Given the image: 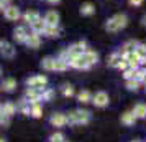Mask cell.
<instances>
[{
    "label": "cell",
    "instance_id": "obj_1",
    "mask_svg": "<svg viewBox=\"0 0 146 142\" xmlns=\"http://www.w3.org/2000/svg\"><path fill=\"white\" fill-rule=\"evenodd\" d=\"M128 25V17L125 13H117L110 17L105 23V30L108 33H117L120 30H123V28Z\"/></svg>",
    "mask_w": 146,
    "mask_h": 142
},
{
    "label": "cell",
    "instance_id": "obj_2",
    "mask_svg": "<svg viewBox=\"0 0 146 142\" xmlns=\"http://www.w3.org/2000/svg\"><path fill=\"white\" fill-rule=\"evenodd\" d=\"M66 117H67V124H72V126H76V124H87L90 121V112L79 109V111L69 112V116H66Z\"/></svg>",
    "mask_w": 146,
    "mask_h": 142
},
{
    "label": "cell",
    "instance_id": "obj_3",
    "mask_svg": "<svg viewBox=\"0 0 146 142\" xmlns=\"http://www.w3.org/2000/svg\"><path fill=\"white\" fill-rule=\"evenodd\" d=\"M3 17H5L8 22H18L21 18V12H20V8L17 7V5L8 3L7 7L3 8Z\"/></svg>",
    "mask_w": 146,
    "mask_h": 142
},
{
    "label": "cell",
    "instance_id": "obj_4",
    "mask_svg": "<svg viewBox=\"0 0 146 142\" xmlns=\"http://www.w3.org/2000/svg\"><path fill=\"white\" fill-rule=\"evenodd\" d=\"M0 55L3 58H7V60H12V58H15V55H17V50L7 40H0Z\"/></svg>",
    "mask_w": 146,
    "mask_h": 142
},
{
    "label": "cell",
    "instance_id": "obj_5",
    "mask_svg": "<svg viewBox=\"0 0 146 142\" xmlns=\"http://www.w3.org/2000/svg\"><path fill=\"white\" fill-rule=\"evenodd\" d=\"M48 84V78L44 75H36V76H31L27 79V86L28 88H40L43 89L44 86Z\"/></svg>",
    "mask_w": 146,
    "mask_h": 142
},
{
    "label": "cell",
    "instance_id": "obj_6",
    "mask_svg": "<svg viewBox=\"0 0 146 142\" xmlns=\"http://www.w3.org/2000/svg\"><path fill=\"white\" fill-rule=\"evenodd\" d=\"M28 25H18V27L13 30V40L17 43H21V45H25V41H27V36H28Z\"/></svg>",
    "mask_w": 146,
    "mask_h": 142
},
{
    "label": "cell",
    "instance_id": "obj_7",
    "mask_svg": "<svg viewBox=\"0 0 146 142\" xmlns=\"http://www.w3.org/2000/svg\"><path fill=\"white\" fill-rule=\"evenodd\" d=\"M108 94H107L105 91H97L95 94H92V102L97 106V108H105L108 106Z\"/></svg>",
    "mask_w": 146,
    "mask_h": 142
},
{
    "label": "cell",
    "instance_id": "obj_8",
    "mask_svg": "<svg viewBox=\"0 0 146 142\" xmlns=\"http://www.w3.org/2000/svg\"><path fill=\"white\" fill-rule=\"evenodd\" d=\"M44 89V88H43ZM43 89L40 88H28L25 93V99L30 102H38L41 101V94H43Z\"/></svg>",
    "mask_w": 146,
    "mask_h": 142
},
{
    "label": "cell",
    "instance_id": "obj_9",
    "mask_svg": "<svg viewBox=\"0 0 146 142\" xmlns=\"http://www.w3.org/2000/svg\"><path fill=\"white\" fill-rule=\"evenodd\" d=\"M25 45H27L28 48H33V50L40 48L41 46V35L40 33H35V32H30V33H28V36H27Z\"/></svg>",
    "mask_w": 146,
    "mask_h": 142
},
{
    "label": "cell",
    "instance_id": "obj_10",
    "mask_svg": "<svg viewBox=\"0 0 146 142\" xmlns=\"http://www.w3.org/2000/svg\"><path fill=\"white\" fill-rule=\"evenodd\" d=\"M43 20L46 25H59V13L56 10H48L43 17Z\"/></svg>",
    "mask_w": 146,
    "mask_h": 142
},
{
    "label": "cell",
    "instance_id": "obj_11",
    "mask_svg": "<svg viewBox=\"0 0 146 142\" xmlns=\"http://www.w3.org/2000/svg\"><path fill=\"white\" fill-rule=\"evenodd\" d=\"M43 35H44V36H48V38H59V36H61L59 25H46V28H44Z\"/></svg>",
    "mask_w": 146,
    "mask_h": 142
},
{
    "label": "cell",
    "instance_id": "obj_12",
    "mask_svg": "<svg viewBox=\"0 0 146 142\" xmlns=\"http://www.w3.org/2000/svg\"><path fill=\"white\" fill-rule=\"evenodd\" d=\"M51 124H53L54 127H62V126H66L67 124L66 114H62V112H56V114H53L51 116Z\"/></svg>",
    "mask_w": 146,
    "mask_h": 142
},
{
    "label": "cell",
    "instance_id": "obj_13",
    "mask_svg": "<svg viewBox=\"0 0 146 142\" xmlns=\"http://www.w3.org/2000/svg\"><path fill=\"white\" fill-rule=\"evenodd\" d=\"M30 28H31V32H35V33H40L43 35V32H44V28H46V23H44V20H43V17H38L36 20L30 25Z\"/></svg>",
    "mask_w": 146,
    "mask_h": 142
},
{
    "label": "cell",
    "instance_id": "obj_14",
    "mask_svg": "<svg viewBox=\"0 0 146 142\" xmlns=\"http://www.w3.org/2000/svg\"><path fill=\"white\" fill-rule=\"evenodd\" d=\"M15 112H17V104H13L12 101L2 104V108H0V114H5V116H8V117H12Z\"/></svg>",
    "mask_w": 146,
    "mask_h": 142
},
{
    "label": "cell",
    "instance_id": "obj_15",
    "mask_svg": "<svg viewBox=\"0 0 146 142\" xmlns=\"http://www.w3.org/2000/svg\"><path fill=\"white\" fill-rule=\"evenodd\" d=\"M38 17H40V13L36 10H27L25 13H21V20L25 22V25H31Z\"/></svg>",
    "mask_w": 146,
    "mask_h": 142
},
{
    "label": "cell",
    "instance_id": "obj_16",
    "mask_svg": "<svg viewBox=\"0 0 146 142\" xmlns=\"http://www.w3.org/2000/svg\"><path fill=\"white\" fill-rule=\"evenodd\" d=\"M0 88L3 89L5 93H12V91H15V88H17V81H15L13 78H5L3 81H2V86Z\"/></svg>",
    "mask_w": 146,
    "mask_h": 142
},
{
    "label": "cell",
    "instance_id": "obj_17",
    "mask_svg": "<svg viewBox=\"0 0 146 142\" xmlns=\"http://www.w3.org/2000/svg\"><path fill=\"white\" fill-rule=\"evenodd\" d=\"M67 68H69V63H67V60H64V58H54V71H66Z\"/></svg>",
    "mask_w": 146,
    "mask_h": 142
},
{
    "label": "cell",
    "instance_id": "obj_18",
    "mask_svg": "<svg viewBox=\"0 0 146 142\" xmlns=\"http://www.w3.org/2000/svg\"><path fill=\"white\" fill-rule=\"evenodd\" d=\"M94 13H95V7H94L92 3L86 2V3L80 5V15H84V17H90V15H94Z\"/></svg>",
    "mask_w": 146,
    "mask_h": 142
},
{
    "label": "cell",
    "instance_id": "obj_19",
    "mask_svg": "<svg viewBox=\"0 0 146 142\" xmlns=\"http://www.w3.org/2000/svg\"><path fill=\"white\" fill-rule=\"evenodd\" d=\"M135 121H136V116L133 114V111L130 112H123L121 114V124H125V126H133L135 124Z\"/></svg>",
    "mask_w": 146,
    "mask_h": 142
},
{
    "label": "cell",
    "instance_id": "obj_20",
    "mask_svg": "<svg viewBox=\"0 0 146 142\" xmlns=\"http://www.w3.org/2000/svg\"><path fill=\"white\" fill-rule=\"evenodd\" d=\"M41 68L46 71H54V58L53 56H46L41 60Z\"/></svg>",
    "mask_w": 146,
    "mask_h": 142
},
{
    "label": "cell",
    "instance_id": "obj_21",
    "mask_svg": "<svg viewBox=\"0 0 146 142\" xmlns=\"http://www.w3.org/2000/svg\"><path fill=\"white\" fill-rule=\"evenodd\" d=\"M77 99H79L80 104H87V102H92V94H90V91L84 89L77 94Z\"/></svg>",
    "mask_w": 146,
    "mask_h": 142
},
{
    "label": "cell",
    "instance_id": "obj_22",
    "mask_svg": "<svg viewBox=\"0 0 146 142\" xmlns=\"http://www.w3.org/2000/svg\"><path fill=\"white\" fill-rule=\"evenodd\" d=\"M30 104H31L30 114L33 116V117H41V116H43V108H41L40 102H30Z\"/></svg>",
    "mask_w": 146,
    "mask_h": 142
},
{
    "label": "cell",
    "instance_id": "obj_23",
    "mask_svg": "<svg viewBox=\"0 0 146 142\" xmlns=\"http://www.w3.org/2000/svg\"><path fill=\"white\" fill-rule=\"evenodd\" d=\"M133 114L136 116V119L146 117V104H136L135 109H133Z\"/></svg>",
    "mask_w": 146,
    "mask_h": 142
},
{
    "label": "cell",
    "instance_id": "obj_24",
    "mask_svg": "<svg viewBox=\"0 0 146 142\" xmlns=\"http://www.w3.org/2000/svg\"><path fill=\"white\" fill-rule=\"evenodd\" d=\"M30 108H31V104H30V101H27V99H21V101L18 102V106H17V109H20L21 114H25V116H30Z\"/></svg>",
    "mask_w": 146,
    "mask_h": 142
},
{
    "label": "cell",
    "instance_id": "obj_25",
    "mask_svg": "<svg viewBox=\"0 0 146 142\" xmlns=\"http://www.w3.org/2000/svg\"><path fill=\"white\" fill-rule=\"evenodd\" d=\"M84 53H86V58H87V61L90 63V66H94V65L99 61V55L95 53L94 50H86Z\"/></svg>",
    "mask_w": 146,
    "mask_h": 142
},
{
    "label": "cell",
    "instance_id": "obj_26",
    "mask_svg": "<svg viewBox=\"0 0 146 142\" xmlns=\"http://www.w3.org/2000/svg\"><path fill=\"white\" fill-rule=\"evenodd\" d=\"M135 79L139 83H145L146 81V68H138L135 71Z\"/></svg>",
    "mask_w": 146,
    "mask_h": 142
},
{
    "label": "cell",
    "instance_id": "obj_27",
    "mask_svg": "<svg viewBox=\"0 0 146 142\" xmlns=\"http://www.w3.org/2000/svg\"><path fill=\"white\" fill-rule=\"evenodd\" d=\"M121 60V56H120V53H113L108 60H107V65L110 68H117V65H118V61Z\"/></svg>",
    "mask_w": 146,
    "mask_h": 142
},
{
    "label": "cell",
    "instance_id": "obj_28",
    "mask_svg": "<svg viewBox=\"0 0 146 142\" xmlns=\"http://www.w3.org/2000/svg\"><path fill=\"white\" fill-rule=\"evenodd\" d=\"M139 84H141V83L136 81L135 78H133V79H126V89H128V91H138Z\"/></svg>",
    "mask_w": 146,
    "mask_h": 142
},
{
    "label": "cell",
    "instance_id": "obj_29",
    "mask_svg": "<svg viewBox=\"0 0 146 142\" xmlns=\"http://www.w3.org/2000/svg\"><path fill=\"white\" fill-rule=\"evenodd\" d=\"M61 93H62V96H64V98H71V96H74V88L71 86V84H62Z\"/></svg>",
    "mask_w": 146,
    "mask_h": 142
},
{
    "label": "cell",
    "instance_id": "obj_30",
    "mask_svg": "<svg viewBox=\"0 0 146 142\" xmlns=\"http://www.w3.org/2000/svg\"><path fill=\"white\" fill-rule=\"evenodd\" d=\"M135 53L138 55V58H145L146 56V43H138L135 48Z\"/></svg>",
    "mask_w": 146,
    "mask_h": 142
},
{
    "label": "cell",
    "instance_id": "obj_31",
    "mask_svg": "<svg viewBox=\"0 0 146 142\" xmlns=\"http://www.w3.org/2000/svg\"><path fill=\"white\" fill-rule=\"evenodd\" d=\"M56 94V91L54 89H43V94H41V99L43 101H51Z\"/></svg>",
    "mask_w": 146,
    "mask_h": 142
},
{
    "label": "cell",
    "instance_id": "obj_32",
    "mask_svg": "<svg viewBox=\"0 0 146 142\" xmlns=\"http://www.w3.org/2000/svg\"><path fill=\"white\" fill-rule=\"evenodd\" d=\"M135 71L136 69H133V68H126L125 71H123V78L125 79H133L135 78Z\"/></svg>",
    "mask_w": 146,
    "mask_h": 142
},
{
    "label": "cell",
    "instance_id": "obj_33",
    "mask_svg": "<svg viewBox=\"0 0 146 142\" xmlns=\"http://www.w3.org/2000/svg\"><path fill=\"white\" fill-rule=\"evenodd\" d=\"M117 68H118L120 71H125L126 68H128V61H126V58H123V56H121V60L118 61V65H117Z\"/></svg>",
    "mask_w": 146,
    "mask_h": 142
},
{
    "label": "cell",
    "instance_id": "obj_34",
    "mask_svg": "<svg viewBox=\"0 0 146 142\" xmlns=\"http://www.w3.org/2000/svg\"><path fill=\"white\" fill-rule=\"evenodd\" d=\"M62 141H64V135L61 132H56V134L51 135V142H62Z\"/></svg>",
    "mask_w": 146,
    "mask_h": 142
},
{
    "label": "cell",
    "instance_id": "obj_35",
    "mask_svg": "<svg viewBox=\"0 0 146 142\" xmlns=\"http://www.w3.org/2000/svg\"><path fill=\"white\" fill-rule=\"evenodd\" d=\"M128 3L133 5V7H139V5L143 3V0H128Z\"/></svg>",
    "mask_w": 146,
    "mask_h": 142
},
{
    "label": "cell",
    "instance_id": "obj_36",
    "mask_svg": "<svg viewBox=\"0 0 146 142\" xmlns=\"http://www.w3.org/2000/svg\"><path fill=\"white\" fill-rule=\"evenodd\" d=\"M10 3V0H0V12H3V8Z\"/></svg>",
    "mask_w": 146,
    "mask_h": 142
},
{
    "label": "cell",
    "instance_id": "obj_37",
    "mask_svg": "<svg viewBox=\"0 0 146 142\" xmlns=\"http://www.w3.org/2000/svg\"><path fill=\"white\" fill-rule=\"evenodd\" d=\"M48 3H51V5H56V3H59V0H46Z\"/></svg>",
    "mask_w": 146,
    "mask_h": 142
},
{
    "label": "cell",
    "instance_id": "obj_38",
    "mask_svg": "<svg viewBox=\"0 0 146 142\" xmlns=\"http://www.w3.org/2000/svg\"><path fill=\"white\" fill-rule=\"evenodd\" d=\"M141 25L146 27V15H143V18H141Z\"/></svg>",
    "mask_w": 146,
    "mask_h": 142
},
{
    "label": "cell",
    "instance_id": "obj_39",
    "mask_svg": "<svg viewBox=\"0 0 146 142\" xmlns=\"http://www.w3.org/2000/svg\"><path fill=\"white\" fill-rule=\"evenodd\" d=\"M0 142H5V141H3V139H0Z\"/></svg>",
    "mask_w": 146,
    "mask_h": 142
},
{
    "label": "cell",
    "instance_id": "obj_40",
    "mask_svg": "<svg viewBox=\"0 0 146 142\" xmlns=\"http://www.w3.org/2000/svg\"><path fill=\"white\" fill-rule=\"evenodd\" d=\"M145 88H146V81H145Z\"/></svg>",
    "mask_w": 146,
    "mask_h": 142
},
{
    "label": "cell",
    "instance_id": "obj_41",
    "mask_svg": "<svg viewBox=\"0 0 146 142\" xmlns=\"http://www.w3.org/2000/svg\"><path fill=\"white\" fill-rule=\"evenodd\" d=\"M0 75H2V69H0Z\"/></svg>",
    "mask_w": 146,
    "mask_h": 142
},
{
    "label": "cell",
    "instance_id": "obj_42",
    "mask_svg": "<svg viewBox=\"0 0 146 142\" xmlns=\"http://www.w3.org/2000/svg\"><path fill=\"white\" fill-rule=\"evenodd\" d=\"M135 142H138V141H135Z\"/></svg>",
    "mask_w": 146,
    "mask_h": 142
},
{
    "label": "cell",
    "instance_id": "obj_43",
    "mask_svg": "<svg viewBox=\"0 0 146 142\" xmlns=\"http://www.w3.org/2000/svg\"><path fill=\"white\" fill-rule=\"evenodd\" d=\"M62 142H66V141H62Z\"/></svg>",
    "mask_w": 146,
    "mask_h": 142
}]
</instances>
